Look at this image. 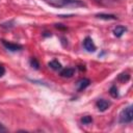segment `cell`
I'll list each match as a JSON object with an SVG mask.
<instances>
[{"label": "cell", "instance_id": "1", "mask_svg": "<svg viewBox=\"0 0 133 133\" xmlns=\"http://www.w3.org/2000/svg\"><path fill=\"white\" fill-rule=\"evenodd\" d=\"M48 5L56 7V8H61V7H82L86 6L85 2L82 0H44Z\"/></svg>", "mask_w": 133, "mask_h": 133}, {"label": "cell", "instance_id": "2", "mask_svg": "<svg viewBox=\"0 0 133 133\" xmlns=\"http://www.w3.org/2000/svg\"><path fill=\"white\" fill-rule=\"evenodd\" d=\"M132 119H133V112H132V105H130L122 110V112L119 113L118 122L121 124H129L132 122Z\"/></svg>", "mask_w": 133, "mask_h": 133}, {"label": "cell", "instance_id": "3", "mask_svg": "<svg viewBox=\"0 0 133 133\" xmlns=\"http://www.w3.org/2000/svg\"><path fill=\"white\" fill-rule=\"evenodd\" d=\"M1 43L2 45L4 46L5 49L11 51V52H16V51H20L22 50L23 46L22 45H19V44H15V43H11V42H8V41H5V39H1Z\"/></svg>", "mask_w": 133, "mask_h": 133}, {"label": "cell", "instance_id": "4", "mask_svg": "<svg viewBox=\"0 0 133 133\" xmlns=\"http://www.w3.org/2000/svg\"><path fill=\"white\" fill-rule=\"evenodd\" d=\"M83 47H84V49L86 50V51H88V52H95L96 51V45L94 44V42H92V39L90 38V37H85L84 38V41H83Z\"/></svg>", "mask_w": 133, "mask_h": 133}, {"label": "cell", "instance_id": "5", "mask_svg": "<svg viewBox=\"0 0 133 133\" xmlns=\"http://www.w3.org/2000/svg\"><path fill=\"white\" fill-rule=\"evenodd\" d=\"M110 105H111V103H110L109 101H107V100H104V99H100V100H98L97 103H96L97 108H98L100 111H102V112L105 111V110H107Z\"/></svg>", "mask_w": 133, "mask_h": 133}, {"label": "cell", "instance_id": "6", "mask_svg": "<svg viewBox=\"0 0 133 133\" xmlns=\"http://www.w3.org/2000/svg\"><path fill=\"white\" fill-rule=\"evenodd\" d=\"M89 84H90V80H89V79H87V78H82V79H80V80L77 82V90H78V91H81V90L85 89Z\"/></svg>", "mask_w": 133, "mask_h": 133}, {"label": "cell", "instance_id": "7", "mask_svg": "<svg viewBox=\"0 0 133 133\" xmlns=\"http://www.w3.org/2000/svg\"><path fill=\"white\" fill-rule=\"evenodd\" d=\"M75 74V69L73 68H65L60 71V76L63 78H71Z\"/></svg>", "mask_w": 133, "mask_h": 133}, {"label": "cell", "instance_id": "8", "mask_svg": "<svg viewBox=\"0 0 133 133\" xmlns=\"http://www.w3.org/2000/svg\"><path fill=\"white\" fill-rule=\"evenodd\" d=\"M126 31H127V28H126L125 26L119 25V26H116V27L113 29V34H114L116 37H121Z\"/></svg>", "mask_w": 133, "mask_h": 133}, {"label": "cell", "instance_id": "9", "mask_svg": "<svg viewBox=\"0 0 133 133\" xmlns=\"http://www.w3.org/2000/svg\"><path fill=\"white\" fill-rule=\"evenodd\" d=\"M96 17L99 19H102V20H116L117 19L116 16L110 15V14H97Z\"/></svg>", "mask_w": 133, "mask_h": 133}, {"label": "cell", "instance_id": "10", "mask_svg": "<svg viewBox=\"0 0 133 133\" xmlns=\"http://www.w3.org/2000/svg\"><path fill=\"white\" fill-rule=\"evenodd\" d=\"M48 65H49V68H51V69L54 70V71L61 70V64H60V62H59L58 60H56V59L51 60V61L48 63Z\"/></svg>", "mask_w": 133, "mask_h": 133}, {"label": "cell", "instance_id": "11", "mask_svg": "<svg viewBox=\"0 0 133 133\" xmlns=\"http://www.w3.org/2000/svg\"><path fill=\"white\" fill-rule=\"evenodd\" d=\"M129 79H130V75H129L128 73H122V74H119L118 77H117V80H118L119 82H122V83H125V82L129 81Z\"/></svg>", "mask_w": 133, "mask_h": 133}, {"label": "cell", "instance_id": "12", "mask_svg": "<svg viewBox=\"0 0 133 133\" xmlns=\"http://www.w3.org/2000/svg\"><path fill=\"white\" fill-rule=\"evenodd\" d=\"M109 94L112 98H117L118 97V90H117V87L115 85H112L109 89Z\"/></svg>", "mask_w": 133, "mask_h": 133}, {"label": "cell", "instance_id": "13", "mask_svg": "<svg viewBox=\"0 0 133 133\" xmlns=\"http://www.w3.org/2000/svg\"><path fill=\"white\" fill-rule=\"evenodd\" d=\"M30 65H31L33 69H35V70H38V69H39V62H38V60H37L35 57H32V58L30 59Z\"/></svg>", "mask_w": 133, "mask_h": 133}, {"label": "cell", "instance_id": "14", "mask_svg": "<svg viewBox=\"0 0 133 133\" xmlns=\"http://www.w3.org/2000/svg\"><path fill=\"white\" fill-rule=\"evenodd\" d=\"M81 122H82V124H84V125H88V124H90V123L92 122V117L89 116V115H85V116H83V117L81 118Z\"/></svg>", "mask_w": 133, "mask_h": 133}, {"label": "cell", "instance_id": "15", "mask_svg": "<svg viewBox=\"0 0 133 133\" xmlns=\"http://www.w3.org/2000/svg\"><path fill=\"white\" fill-rule=\"evenodd\" d=\"M5 74V68L3 64H0V77H2Z\"/></svg>", "mask_w": 133, "mask_h": 133}, {"label": "cell", "instance_id": "16", "mask_svg": "<svg viewBox=\"0 0 133 133\" xmlns=\"http://www.w3.org/2000/svg\"><path fill=\"white\" fill-rule=\"evenodd\" d=\"M6 131H7V128L4 127V125H2L0 123V132H6Z\"/></svg>", "mask_w": 133, "mask_h": 133}, {"label": "cell", "instance_id": "17", "mask_svg": "<svg viewBox=\"0 0 133 133\" xmlns=\"http://www.w3.org/2000/svg\"><path fill=\"white\" fill-rule=\"evenodd\" d=\"M78 69L82 72V71H85V66L84 65H78Z\"/></svg>", "mask_w": 133, "mask_h": 133}]
</instances>
